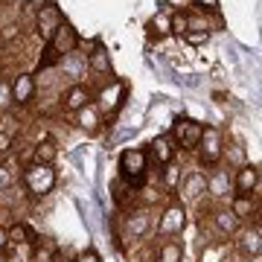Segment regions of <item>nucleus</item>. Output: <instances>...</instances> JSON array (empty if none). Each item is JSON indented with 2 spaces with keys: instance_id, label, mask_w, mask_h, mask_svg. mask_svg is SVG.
<instances>
[{
  "instance_id": "nucleus-1",
  "label": "nucleus",
  "mask_w": 262,
  "mask_h": 262,
  "mask_svg": "<svg viewBox=\"0 0 262 262\" xmlns=\"http://www.w3.org/2000/svg\"><path fill=\"white\" fill-rule=\"evenodd\" d=\"M20 181H24V189H27L29 198H47L56 189L58 175H56V169L47 166V163H27Z\"/></svg>"
},
{
  "instance_id": "nucleus-2",
  "label": "nucleus",
  "mask_w": 262,
  "mask_h": 262,
  "mask_svg": "<svg viewBox=\"0 0 262 262\" xmlns=\"http://www.w3.org/2000/svg\"><path fill=\"white\" fill-rule=\"evenodd\" d=\"M117 169H120V181H125L128 187H140L146 181V172H149V151L134 146V149H122L120 160H117Z\"/></svg>"
},
{
  "instance_id": "nucleus-3",
  "label": "nucleus",
  "mask_w": 262,
  "mask_h": 262,
  "mask_svg": "<svg viewBox=\"0 0 262 262\" xmlns=\"http://www.w3.org/2000/svg\"><path fill=\"white\" fill-rule=\"evenodd\" d=\"M195 155H198V163L207 169H215L225 158V134L219 125H204L201 128V140L195 146Z\"/></svg>"
},
{
  "instance_id": "nucleus-4",
  "label": "nucleus",
  "mask_w": 262,
  "mask_h": 262,
  "mask_svg": "<svg viewBox=\"0 0 262 262\" xmlns=\"http://www.w3.org/2000/svg\"><path fill=\"white\" fill-rule=\"evenodd\" d=\"M125 94H128L125 79H111L102 91H96V94H94L96 111L102 114V117H114V114L122 108V102H125Z\"/></svg>"
},
{
  "instance_id": "nucleus-5",
  "label": "nucleus",
  "mask_w": 262,
  "mask_h": 262,
  "mask_svg": "<svg viewBox=\"0 0 262 262\" xmlns=\"http://www.w3.org/2000/svg\"><path fill=\"white\" fill-rule=\"evenodd\" d=\"M79 44H82V38H79L76 27H73V24H70V20L64 18V20H61V24L56 27V32L50 35V41L44 44V47H47L50 53H53V56H56L58 61H61L64 56L76 53V50H79Z\"/></svg>"
},
{
  "instance_id": "nucleus-6",
  "label": "nucleus",
  "mask_w": 262,
  "mask_h": 262,
  "mask_svg": "<svg viewBox=\"0 0 262 262\" xmlns=\"http://www.w3.org/2000/svg\"><path fill=\"white\" fill-rule=\"evenodd\" d=\"M201 128H204V122L192 120V117H175L172 120V140L178 143V149L184 151H195L198 140H201Z\"/></svg>"
},
{
  "instance_id": "nucleus-7",
  "label": "nucleus",
  "mask_w": 262,
  "mask_h": 262,
  "mask_svg": "<svg viewBox=\"0 0 262 262\" xmlns=\"http://www.w3.org/2000/svg\"><path fill=\"white\" fill-rule=\"evenodd\" d=\"M184 227H187V207L181 201L166 204V210L158 219V236L160 239H175V236L184 233Z\"/></svg>"
},
{
  "instance_id": "nucleus-8",
  "label": "nucleus",
  "mask_w": 262,
  "mask_h": 262,
  "mask_svg": "<svg viewBox=\"0 0 262 262\" xmlns=\"http://www.w3.org/2000/svg\"><path fill=\"white\" fill-rule=\"evenodd\" d=\"M64 20V15H61V9H58L53 0H44V3H38L35 9V35L47 44L50 35L56 32V27Z\"/></svg>"
},
{
  "instance_id": "nucleus-9",
  "label": "nucleus",
  "mask_w": 262,
  "mask_h": 262,
  "mask_svg": "<svg viewBox=\"0 0 262 262\" xmlns=\"http://www.w3.org/2000/svg\"><path fill=\"white\" fill-rule=\"evenodd\" d=\"M88 102H94V91H91L88 84H82V82H73L64 94H61V99H58V105H61V111L64 114H76Z\"/></svg>"
},
{
  "instance_id": "nucleus-10",
  "label": "nucleus",
  "mask_w": 262,
  "mask_h": 262,
  "mask_svg": "<svg viewBox=\"0 0 262 262\" xmlns=\"http://www.w3.org/2000/svg\"><path fill=\"white\" fill-rule=\"evenodd\" d=\"M9 84H12V102H15V108H27L38 94V82L32 73H18Z\"/></svg>"
},
{
  "instance_id": "nucleus-11",
  "label": "nucleus",
  "mask_w": 262,
  "mask_h": 262,
  "mask_svg": "<svg viewBox=\"0 0 262 262\" xmlns=\"http://www.w3.org/2000/svg\"><path fill=\"white\" fill-rule=\"evenodd\" d=\"M151 230V210L149 207H134L128 215H125V239H143L149 236Z\"/></svg>"
},
{
  "instance_id": "nucleus-12",
  "label": "nucleus",
  "mask_w": 262,
  "mask_h": 262,
  "mask_svg": "<svg viewBox=\"0 0 262 262\" xmlns=\"http://www.w3.org/2000/svg\"><path fill=\"white\" fill-rule=\"evenodd\" d=\"M178 192H181V204L201 201V195H207V175L204 172H189L187 178H181Z\"/></svg>"
},
{
  "instance_id": "nucleus-13",
  "label": "nucleus",
  "mask_w": 262,
  "mask_h": 262,
  "mask_svg": "<svg viewBox=\"0 0 262 262\" xmlns=\"http://www.w3.org/2000/svg\"><path fill=\"white\" fill-rule=\"evenodd\" d=\"M233 189L239 195H253V192L259 189V166L251 163V160H245L233 175Z\"/></svg>"
},
{
  "instance_id": "nucleus-14",
  "label": "nucleus",
  "mask_w": 262,
  "mask_h": 262,
  "mask_svg": "<svg viewBox=\"0 0 262 262\" xmlns=\"http://www.w3.org/2000/svg\"><path fill=\"white\" fill-rule=\"evenodd\" d=\"M236 248H239V253L242 256H251V259H259V251H262V239H259V222H253V227H248V230H236Z\"/></svg>"
},
{
  "instance_id": "nucleus-15",
  "label": "nucleus",
  "mask_w": 262,
  "mask_h": 262,
  "mask_svg": "<svg viewBox=\"0 0 262 262\" xmlns=\"http://www.w3.org/2000/svg\"><path fill=\"white\" fill-rule=\"evenodd\" d=\"M146 151H151V158L158 160L160 166H166V163H172V160H175V151H178V146H175V140H172V134L166 131V134H158Z\"/></svg>"
},
{
  "instance_id": "nucleus-16",
  "label": "nucleus",
  "mask_w": 262,
  "mask_h": 262,
  "mask_svg": "<svg viewBox=\"0 0 262 262\" xmlns=\"http://www.w3.org/2000/svg\"><path fill=\"white\" fill-rule=\"evenodd\" d=\"M84 64H88V70H94L96 76H114V67H111V53L96 41L94 50L88 53V58H84Z\"/></svg>"
},
{
  "instance_id": "nucleus-17",
  "label": "nucleus",
  "mask_w": 262,
  "mask_h": 262,
  "mask_svg": "<svg viewBox=\"0 0 262 262\" xmlns=\"http://www.w3.org/2000/svg\"><path fill=\"white\" fill-rule=\"evenodd\" d=\"M73 122L82 131H88V134H96V131L102 128V114L96 111L94 102H88L84 108H79V111L73 114Z\"/></svg>"
},
{
  "instance_id": "nucleus-18",
  "label": "nucleus",
  "mask_w": 262,
  "mask_h": 262,
  "mask_svg": "<svg viewBox=\"0 0 262 262\" xmlns=\"http://www.w3.org/2000/svg\"><path fill=\"white\" fill-rule=\"evenodd\" d=\"M227 210H230L239 222H245V219H251V215L259 213V210H256V198H253V195H239V192H233V198H230V207H227Z\"/></svg>"
},
{
  "instance_id": "nucleus-19",
  "label": "nucleus",
  "mask_w": 262,
  "mask_h": 262,
  "mask_svg": "<svg viewBox=\"0 0 262 262\" xmlns=\"http://www.w3.org/2000/svg\"><path fill=\"white\" fill-rule=\"evenodd\" d=\"M213 227L222 236H236V230L242 227V222H239L227 207H222V210H215V213H213Z\"/></svg>"
},
{
  "instance_id": "nucleus-20",
  "label": "nucleus",
  "mask_w": 262,
  "mask_h": 262,
  "mask_svg": "<svg viewBox=\"0 0 262 262\" xmlns=\"http://www.w3.org/2000/svg\"><path fill=\"white\" fill-rule=\"evenodd\" d=\"M58 158V146L56 140H50V137H44V140H38L35 146H32V160L29 163H47V166H53Z\"/></svg>"
},
{
  "instance_id": "nucleus-21",
  "label": "nucleus",
  "mask_w": 262,
  "mask_h": 262,
  "mask_svg": "<svg viewBox=\"0 0 262 262\" xmlns=\"http://www.w3.org/2000/svg\"><path fill=\"white\" fill-rule=\"evenodd\" d=\"M230 175H227L225 169H219L215 166L213 175H207V195H213V198H227V189H230Z\"/></svg>"
},
{
  "instance_id": "nucleus-22",
  "label": "nucleus",
  "mask_w": 262,
  "mask_h": 262,
  "mask_svg": "<svg viewBox=\"0 0 262 262\" xmlns=\"http://www.w3.org/2000/svg\"><path fill=\"white\" fill-rule=\"evenodd\" d=\"M158 262H184V245L175 239H163L158 248Z\"/></svg>"
},
{
  "instance_id": "nucleus-23",
  "label": "nucleus",
  "mask_w": 262,
  "mask_h": 262,
  "mask_svg": "<svg viewBox=\"0 0 262 262\" xmlns=\"http://www.w3.org/2000/svg\"><path fill=\"white\" fill-rule=\"evenodd\" d=\"M160 184H163V189H166L169 195H172V192H178V184H181V166L175 163V160L163 166V178H160Z\"/></svg>"
},
{
  "instance_id": "nucleus-24",
  "label": "nucleus",
  "mask_w": 262,
  "mask_h": 262,
  "mask_svg": "<svg viewBox=\"0 0 262 262\" xmlns=\"http://www.w3.org/2000/svg\"><path fill=\"white\" fill-rule=\"evenodd\" d=\"M56 251H58V245L53 242V239H41V236H38V242H35V253H32V262H53Z\"/></svg>"
},
{
  "instance_id": "nucleus-25",
  "label": "nucleus",
  "mask_w": 262,
  "mask_h": 262,
  "mask_svg": "<svg viewBox=\"0 0 262 262\" xmlns=\"http://www.w3.org/2000/svg\"><path fill=\"white\" fill-rule=\"evenodd\" d=\"M146 29H149V35L151 38H163V35H169V15L166 12H160V15H155V18L146 24Z\"/></svg>"
},
{
  "instance_id": "nucleus-26",
  "label": "nucleus",
  "mask_w": 262,
  "mask_h": 262,
  "mask_svg": "<svg viewBox=\"0 0 262 262\" xmlns=\"http://www.w3.org/2000/svg\"><path fill=\"white\" fill-rule=\"evenodd\" d=\"M169 32L178 35V38L187 32V12H172L169 15Z\"/></svg>"
},
{
  "instance_id": "nucleus-27",
  "label": "nucleus",
  "mask_w": 262,
  "mask_h": 262,
  "mask_svg": "<svg viewBox=\"0 0 262 262\" xmlns=\"http://www.w3.org/2000/svg\"><path fill=\"white\" fill-rule=\"evenodd\" d=\"M15 108V102H12V84L9 79H0V114H6Z\"/></svg>"
},
{
  "instance_id": "nucleus-28",
  "label": "nucleus",
  "mask_w": 262,
  "mask_h": 262,
  "mask_svg": "<svg viewBox=\"0 0 262 262\" xmlns=\"http://www.w3.org/2000/svg\"><path fill=\"white\" fill-rule=\"evenodd\" d=\"M181 38H184L187 44H192V47H198V44H207V41H210V29H187Z\"/></svg>"
},
{
  "instance_id": "nucleus-29",
  "label": "nucleus",
  "mask_w": 262,
  "mask_h": 262,
  "mask_svg": "<svg viewBox=\"0 0 262 262\" xmlns=\"http://www.w3.org/2000/svg\"><path fill=\"white\" fill-rule=\"evenodd\" d=\"M12 184H15V172H12L9 166H3V163H0V192H9Z\"/></svg>"
},
{
  "instance_id": "nucleus-30",
  "label": "nucleus",
  "mask_w": 262,
  "mask_h": 262,
  "mask_svg": "<svg viewBox=\"0 0 262 262\" xmlns=\"http://www.w3.org/2000/svg\"><path fill=\"white\" fill-rule=\"evenodd\" d=\"M225 149H230V155H227V160L233 163L236 169L245 163V146H239V143H233V146H225Z\"/></svg>"
},
{
  "instance_id": "nucleus-31",
  "label": "nucleus",
  "mask_w": 262,
  "mask_h": 262,
  "mask_svg": "<svg viewBox=\"0 0 262 262\" xmlns=\"http://www.w3.org/2000/svg\"><path fill=\"white\" fill-rule=\"evenodd\" d=\"M12 149H15V137L9 131H0V158H6Z\"/></svg>"
},
{
  "instance_id": "nucleus-32",
  "label": "nucleus",
  "mask_w": 262,
  "mask_h": 262,
  "mask_svg": "<svg viewBox=\"0 0 262 262\" xmlns=\"http://www.w3.org/2000/svg\"><path fill=\"white\" fill-rule=\"evenodd\" d=\"M70 262H102V259H99V253H96L94 248H88V251H79Z\"/></svg>"
},
{
  "instance_id": "nucleus-33",
  "label": "nucleus",
  "mask_w": 262,
  "mask_h": 262,
  "mask_svg": "<svg viewBox=\"0 0 262 262\" xmlns=\"http://www.w3.org/2000/svg\"><path fill=\"white\" fill-rule=\"evenodd\" d=\"M198 12H219V0H189Z\"/></svg>"
},
{
  "instance_id": "nucleus-34",
  "label": "nucleus",
  "mask_w": 262,
  "mask_h": 262,
  "mask_svg": "<svg viewBox=\"0 0 262 262\" xmlns=\"http://www.w3.org/2000/svg\"><path fill=\"white\" fill-rule=\"evenodd\" d=\"M12 38H20L18 24H9V27H3V32H0V41H12Z\"/></svg>"
},
{
  "instance_id": "nucleus-35",
  "label": "nucleus",
  "mask_w": 262,
  "mask_h": 262,
  "mask_svg": "<svg viewBox=\"0 0 262 262\" xmlns=\"http://www.w3.org/2000/svg\"><path fill=\"white\" fill-rule=\"evenodd\" d=\"M9 248V236H6V227H0V253Z\"/></svg>"
},
{
  "instance_id": "nucleus-36",
  "label": "nucleus",
  "mask_w": 262,
  "mask_h": 262,
  "mask_svg": "<svg viewBox=\"0 0 262 262\" xmlns=\"http://www.w3.org/2000/svg\"><path fill=\"white\" fill-rule=\"evenodd\" d=\"M0 262H12V259H9V256H6V251L0 253Z\"/></svg>"
},
{
  "instance_id": "nucleus-37",
  "label": "nucleus",
  "mask_w": 262,
  "mask_h": 262,
  "mask_svg": "<svg viewBox=\"0 0 262 262\" xmlns=\"http://www.w3.org/2000/svg\"><path fill=\"white\" fill-rule=\"evenodd\" d=\"M146 262H149V259H146Z\"/></svg>"
}]
</instances>
